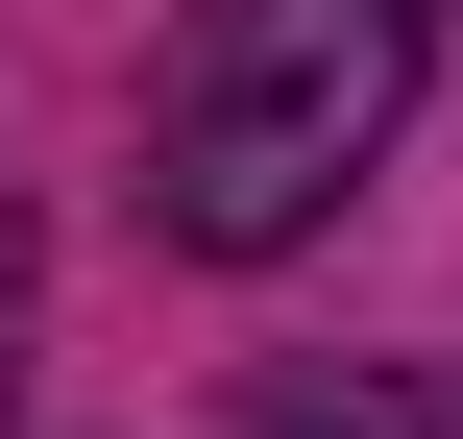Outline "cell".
<instances>
[{"label": "cell", "instance_id": "obj_1", "mask_svg": "<svg viewBox=\"0 0 463 439\" xmlns=\"http://www.w3.org/2000/svg\"><path fill=\"white\" fill-rule=\"evenodd\" d=\"M463 0H195L171 24V98H146V220L195 269H293L439 98Z\"/></svg>", "mask_w": 463, "mask_h": 439}, {"label": "cell", "instance_id": "obj_2", "mask_svg": "<svg viewBox=\"0 0 463 439\" xmlns=\"http://www.w3.org/2000/svg\"><path fill=\"white\" fill-rule=\"evenodd\" d=\"M244 439H463V367H293L244 391Z\"/></svg>", "mask_w": 463, "mask_h": 439}, {"label": "cell", "instance_id": "obj_3", "mask_svg": "<svg viewBox=\"0 0 463 439\" xmlns=\"http://www.w3.org/2000/svg\"><path fill=\"white\" fill-rule=\"evenodd\" d=\"M0 391H24V196H0Z\"/></svg>", "mask_w": 463, "mask_h": 439}]
</instances>
